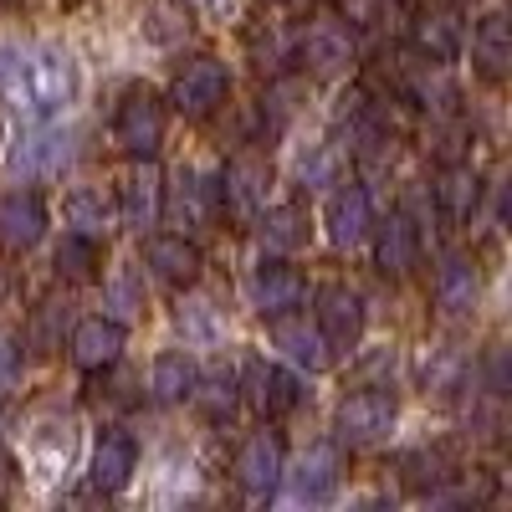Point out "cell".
Masks as SVG:
<instances>
[{
  "mask_svg": "<svg viewBox=\"0 0 512 512\" xmlns=\"http://www.w3.org/2000/svg\"><path fill=\"white\" fill-rule=\"evenodd\" d=\"M82 72L67 47L52 41H26V47H0V98L16 108L21 123H52L77 103Z\"/></svg>",
  "mask_w": 512,
  "mask_h": 512,
  "instance_id": "obj_1",
  "label": "cell"
},
{
  "mask_svg": "<svg viewBox=\"0 0 512 512\" xmlns=\"http://www.w3.org/2000/svg\"><path fill=\"white\" fill-rule=\"evenodd\" d=\"M395 415H400V400L390 390H359L333 410V425H338V441L374 446L395 431Z\"/></svg>",
  "mask_w": 512,
  "mask_h": 512,
  "instance_id": "obj_2",
  "label": "cell"
},
{
  "mask_svg": "<svg viewBox=\"0 0 512 512\" xmlns=\"http://www.w3.org/2000/svg\"><path fill=\"white\" fill-rule=\"evenodd\" d=\"M113 139L123 154L134 159H154L159 144H164V103L149 93V88H134L123 103H118V118H113Z\"/></svg>",
  "mask_w": 512,
  "mask_h": 512,
  "instance_id": "obj_3",
  "label": "cell"
},
{
  "mask_svg": "<svg viewBox=\"0 0 512 512\" xmlns=\"http://www.w3.org/2000/svg\"><path fill=\"white\" fill-rule=\"evenodd\" d=\"M297 62L318 77H333V72H349L354 62V31L349 21L338 16H313L303 31H297Z\"/></svg>",
  "mask_w": 512,
  "mask_h": 512,
  "instance_id": "obj_4",
  "label": "cell"
},
{
  "mask_svg": "<svg viewBox=\"0 0 512 512\" xmlns=\"http://www.w3.org/2000/svg\"><path fill=\"white\" fill-rule=\"evenodd\" d=\"M231 93V72L226 62L216 57H195L180 77H175V88H169V103H175V113L185 118H210Z\"/></svg>",
  "mask_w": 512,
  "mask_h": 512,
  "instance_id": "obj_5",
  "label": "cell"
},
{
  "mask_svg": "<svg viewBox=\"0 0 512 512\" xmlns=\"http://www.w3.org/2000/svg\"><path fill=\"white\" fill-rule=\"evenodd\" d=\"M267 185H272V164L262 154H236L221 175V205L231 210V221H256L267 205Z\"/></svg>",
  "mask_w": 512,
  "mask_h": 512,
  "instance_id": "obj_6",
  "label": "cell"
},
{
  "mask_svg": "<svg viewBox=\"0 0 512 512\" xmlns=\"http://www.w3.org/2000/svg\"><path fill=\"white\" fill-rule=\"evenodd\" d=\"M241 384H246L251 410L262 420H277V415L297 410V400H303V379H297L292 369H282V364H272V359H251Z\"/></svg>",
  "mask_w": 512,
  "mask_h": 512,
  "instance_id": "obj_7",
  "label": "cell"
},
{
  "mask_svg": "<svg viewBox=\"0 0 512 512\" xmlns=\"http://www.w3.org/2000/svg\"><path fill=\"white\" fill-rule=\"evenodd\" d=\"M282 472H287V466H282V441L272 431H256V436L241 441V451H236V487L251 502H267L277 492Z\"/></svg>",
  "mask_w": 512,
  "mask_h": 512,
  "instance_id": "obj_8",
  "label": "cell"
},
{
  "mask_svg": "<svg viewBox=\"0 0 512 512\" xmlns=\"http://www.w3.org/2000/svg\"><path fill=\"white\" fill-rule=\"evenodd\" d=\"M318 333L328 349H354L364 338V297L354 287H323L318 292Z\"/></svg>",
  "mask_w": 512,
  "mask_h": 512,
  "instance_id": "obj_9",
  "label": "cell"
},
{
  "mask_svg": "<svg viewBox=\"0 0 512 512\" xmlns=\"http://www.w3.org/2000/svg\"><path fill=\"white\" fill-rule=\"evenodd\" d=\"M323 226H328V241L338 246V251H354L364 236H369V226H374V205H369V190L364 185H338L333 195H328V210H323Z\"/></svg>",
  "mask_w": 512,
  "mask_h": 512,
  "instance_id": "obj_10",
  "label": "cell"
},
{
  "mask_svg": "<svg viewBox=\"0 0 512 512\" xmlns=\"http://www.w3.org/2000/svg\"><path fill=\"white\" fill-rule=\"evenodd\" d=\"M159 210H164V180H159L154 159H139L118 185V216H123V226L144 231V226L159 221Z\"/></svg>",
  "mask_w": 512,
  "mask_h": 512,
  "instance_id": "obj_11",
  "label": "cell"
},
{
  "mask_svg": "<svg viewBox=\"0 0 512 512\" xmlns=\"http://www.w3.org/2000/svg\"><path fill=\"white\" fill-rule=\"evenodd\" d=\"M216 210H221V185L210 175H200V169H180L175 190H169V216H175V226L205 231L216 221Z\"/></svg>",
  "mask_w": 512,
  "mask_h": 512,
  "instance_id": "obj_12",
  "label": "cell"
},
{
  "mask_svg": "<svg viewBox=\"0 0 512 512\" xmlns=\"http://www.w3.org/2000/svg\"><path fill=\"white\" fill-rule=\"evenodd\" d=\"M139 466V446L128 431H103L98 446H93V461H88V487L93 492H123L128 477Z\"/></svg>",
  "mask_w": 512,
  "mask_h": 512,
  "instance_id": "obj_13",
  "label": "cell"
},
{
  "mask_svg": "<svg viewBox=\"0 0 512 512\" xmlns=\"http://www.w3.org/2000/svg\"><path fill=\"white\" fill-rule=\"evenodd\" d=\"M41 236H47V200L36 190H6L0 195V241L31 251Z\"/></svg>",
  "mask_w": 512,
  "mask_h": 512,
  "instance_id": "obj_14",
  "label": "cell"
},
{
  "mask_svg": "<svg viewBox=\"0 0 512 512\" xmlns=\"http://www.w3.org/2000/svg\"><path fill=\"white\" fill-rule=\"evenodd\" d=\"M144 262H149V272H154L159 282H169V287H195L205 256H200V246L185 241V231H180V236H154V241L144 246Z\"/></svg>",
  "mask_w": 512,
  "mask_h": 512,
  "instance_id": "obj_15",
  "label": "cell"
},
{
  "mask_svg": "<svg viewBox=\"0 0 512 512\" xmlns=\"http://www.w3.org/2000/svg\"><path fill=\"white\" fill-rule=\"evenodd\" d=\"M431 195H436V210H441L446 226H466L477 216V205H482V180H477L472 164H446L436 175Z\"/></svg>",
  "mask_w": 512,
  "mask_h": 512,
  "instance_id": "obj_16",
  "label": "cell"
},
{
  "mask_svg": "<svg viewBox=\"0 0 512 512\" xmlns=\"http://www.w3.org/2000/svg\"><path fill=\"white\" fill-rule=\"evenodd\" d=\"M303 277H297V267H287V262H262L256 267V277H251V303H256V313L262 318H282V313H292L297 303H303Z\"/></svg>",
  "mask_w": 512,
  "mask_h": 512,
  "instance_id": "obj_17",
  "label": "cell"
},
{
  "mask_svg": "<svg viewBox=\"0 0 512 512\" xmlns=\"http://www.w3.org/2000/svg\"><path fill=\"white\" fill-rule=\"evenodd\" d=\"M410 41H415V52L425 62H456L461 57V21L451 6H431V11H420L415 26H410Z\"/></svg>",
  "mask_w": 512,
  "mask_h": 512,
  "instance_id": "obj_18",
  "label": "cell"
},
{
  "mask_svg": "<svg viewBox=\"0 0 512 512\" xmlns=\"http://www.w3.org/2000/svg\"><path fill=\"white\" fill-rule=\"evenodd\" d=\"M472 62L487 82H502L512 67V21L502 11H487L472 31Z\"/></svg>",
  "mask_w": 512,
  "mask_h": 512,
  "instance_id": "obj_19",
  "label": "cell"
},
{
  "mask_svg": "<svg viewBox=\"0 0 512 512\" xmlns=\"http://www.w3.org/2000/svg\"><path fill=\"white\" fill-rule=\"evenodd\" d=\"M374 256H379V272L384 277H405L415 262H420V231L410 216H384L379 236H374Z\"/></svg>",
  "mask_w": 512,
  "mask_h": 512,
  "instance_id": "obj_20",
  "label": "cell"
},
{
  "mask_svg": "<svg viewBox=\"0 0 512 512\" xmlns=\"http://www.w3.org/2000/svg\"><path fill=\"white\" fill-rule=\"evenodd\" d=\"M123 344H128V333L113 318H88V323H77V333H72V359L82 369H108V364H118Z\"/></svg>",
  "mask_w": 512,
  "mask_h": 512,
  "instance_id": "obj_21",
  "label": "cell"
},
{
  "mask_svg": "<svg viewBox=\"0 0 512 512\" xmlns=\"http://www.w3.org/2000/svg\"><path fill=\"white\" fill-rule=\"evenodd\" d=\"M477 292H482V282H477V267H472V256H446L441 262V272H436V303H441V313L446 318H461L466 308L477 303Z\"/></svg>",
  "mask_w": 512,
  "mask_h": 512,
  "instance_id": "obj_22",
  "label": "cell"
},
{
  "mask_svg": "<svg viewBox=\"0 0 512 512\" xmlns=\"http://www.w3.org/2000/svg\"><path fill=\"white\" fill-rule=\"evenodd\" d=\"M333 487H338V451L333 446L303 451V461H297V472H292V497L297 502H323V497H333Z\"/></svg>",
  "mask_w": 512,
  "mask_h": 512,
  "instance_id": "obj_23",
  "label": "cell"
},
{
  "mask_svg": "<svg viewBox=\"0 0 512 512\" xmlns=\"http://www.w3.org/2000/svg\"><path fill=\"white\" fill-rule=\"evenodd\" d=\"M272 344H277L292 364H303V369H323V364H328V344H323V333H318V328H308L303 318H287V313H282V323L272 328Z\"/></svg>",
  "mask_w": 512,
  "mask_h": 512,
  "instance_id": "obj_24",
  "label": "cell"
},
{
  "mask_svg": "<svg viewBox=\"0 0 512 512\" xmlns=\"http://www.w3.org/2000/svg\"><path fill=\"white\" fill-rule=\"evenodd\" d=\"M62 210H67V226L82 231V236H98V241H103V231L113 226V200H108L98 185H77V190L62 200Z\"/></svg>",
  "mask_w": 512,
  "mask_h": 512,
  "instance_id": "obj_25",
  "label": "cell"
},
{
  "mask_svg": "<svg viewBox=\"0 0 512 512\" xmlns=\"http://www.w3.org/2000/svg\"><path fill=\"white\" fill-rule=\"evenodd\" d=\"M195 359L190 354H159L154 359V374H149V390L159 405H180L190 390H195Z\"/></svg>",
  "mask_w": 512,
  "mask_h": 512,
  "instance_id": "obj_26",
  "label": "cell"
},
{
  "mask_svg": "<svg viewBox=\"0 0 512 512\" xmlns=\"http://www.w3.org/2000/svg\"><path fill=\"white\" fill-rule=\"evenodd\" d=\"M62 164H67V139H57V134H31L11 154V169H16V175H26V180L31 175H57Z\"/></svg>",
  "mask_w": 512,
  "mask_h": 512,
  "instance_id": "obj_27",
  "label": "cell"
},
{
  "mask_svg": "<svg viewBox=\"0 0 512 512\" xmlns=\"http://www.w3.org/2000/svg\"><path fill=\"white\" fill-rule=\"evenodd\" d=\"M98 267H103V241H98V236H82V231L62 236V246H57V277H67V282H93Z\"/></svg>",
  "mask_w": 512,
  "mask_h": 512,
  "instance_id": "obj_28",
  "label": "cell"
},
{
  "mask_svg": "<svg viewBox=\"0 0 512 512\" xmlns=\"http://www.w3.org/2000/svg\"><path fill=\"white\" fill-rule=\"evenodd\" d=\"M262 221V241L272 251H297L308 241V210L303 205H272L267 216H256Z\"/></svg>",
  "mask_w": 512,
  "mask_h": 512,
  "instance_id": "obj_29",
  "label": "cell"
},
{
  "mask_svg": "<svg viewBox=\"0 0 512 512\" xmlns=\"http://www.w3.org/2000/svg\"><path fill=\"white\" fill-rule=\"evenodd\" d=\"M190 395L200 400V410H205L210 420H231V410H236V379H231L226 369L195 374V390H190Z\"/></svg>",
  "mask_w": 512,
  "mask_h": 512,
  "instance_id": "obj_30",
  "label": "cell"
},
{
  "mask_svg": "<svg viewBox=\"0 0 512 512\" xmlns=\"http://www.w3.org/2000/svg\"><path fill=\"white\" fill-rule=\"evenodd\" d=\"M149 36L159 41V47H169V41H180V36H190V11L185 6H175V0H159V6L149 11Z\"/></svg>",
  "mask_w": 512,
  "mask_h": 512,
  "instance_id": "obj_31",
  "label": "cell"
},
{
  "mask_svg": "<svg viewBox=\"0 0 512 512\" xmlns=\"http://www.w3.org/2000/svg\"><path fill=\"white\" fill-rule=\"evenodd\" d=\"M441 477H451L441 451H420V456H410V461H405V482H410V487H420V492H431Z\"/></svg>",
  "mask_w": 512,
  "mask_h": 512,
  "instance_id": "obj_32",
  "label": "cell"
},
{
  "mask_svg": "<svg viewBox=\"0 0 512 512\" xmlns=\"http://www.w3.org/2000/svg\"><path fill=\"white\" fill-rule=\"evenodd\" d=\"M11 369H16V349H11V338L0 333V379H6Z\"/></svg>",
  "mask_w": 512,
  "mask_h": 512,
  "instance_id": "obj_33",
  "label": "cell"
},
{
  "mask_svg": "<svg viewBox=\"0 0 512 512\" xmlns=\"http://www.w3.org/2000/svg\"><path fill=\"white\" fill-rule=\"evenodd\" d=\"M6 492H11V461L0 456V502H6Z\"/></svg>",
  "mask_w": 512,
  "mask_h": 512,
  "instance_id": "obj_34",
  "label": "cell"
},
{
  "mask_svg": "<svg viewBox=\"0 0 512 512\" xmlns=\"http://www.w3.org/2000/svg\"><path fill=\"white\" fill-rule=\"evenodd\" d=\"M0 292H6V272H0Z\"/></svg>",
  "mask_w": 512,
  "mask_h": 512,
  "instance_id": "obj_35",
  "label": "cell"
}]
</instances>
